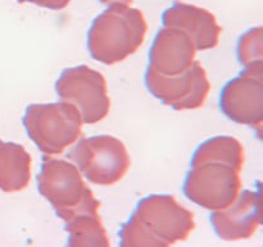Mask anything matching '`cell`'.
Segmentation results:
<instances>
[{
  "label": "cell",
  "instance_id": "obj_6",
  "mask_svg": "<svg viewBox=\"0 0 263 247\" xmlns=\"http://www.w3.org/2000/svg\"><path fill=\"white\" fill-rule=\"evenodd\" d=\"M68 159L82 176L98 186H113L122 181L131 166L125 143L109 135L82 138L68 153Z\"/></svg>",
  "mask_w": 263,
  "mask_h": 247
},
{
  "label": "cell",
  "instance_id": "obj_19",
  "mask_svg": "<svg viewBox=\"0 0 263 247\" xmlns=\"http://www.w3.org/2000/svg\"><path fill=\"white\" fill-rule=\"evenodd\" d=\"M2 142H3V141H2V140H0V143H2Z\"/></svg>",
  "mask_w": 263,
  "mask_h": 247
},
{
  "label": "cell",
  "instance_id": "obj_5",
  "mask_svg": "<svg viewBox=\"0 0 263 247\" xmlns=\"http://www.w3.org/2000/svg\"><path fill=\"white\" fill-rule=\"evenodd\" d=\"M184 194L190 201L207 210H222L238 199L241 191V168L218 160L190 163Z\"/></svg>",
  "mask_w": 263,
  "mask_h": 247
},
{
  "label": "cell",
  "instance_id": "obj_11",
  "mask_svg": "<svg viewBox=\"0 0 263 247\" xmlns=\"http://www.w3.org/2000/svg\"><path fill=\"white\" fill-rule=\"evenodd\" d=\"M197 51L187 33L163 26L154 37L149 51L148 68L162 76H176L192 67Z\"/></svg>",
  "mask_w": 263,
  "mask_h": 247
},
{
  "label": "cell",
  "instance_id": "obj_10",
  "mask_svg": "<svg viewBox=\"0 0 263 247\" xmlns=\"http://www.w3.org/2000/svg\"><path fill=\"white\" fill-rule=\"evenodd\" d=\"M211 223L216 235L223 241L252 238L262 223L261 192L240 191L233 204L212 213Z\"/></svg>",
  "mask_w": 263,
  "mask_h": 247
},
{
  "label": "cell",
  "instance_id": "obj_16",
  "mask_svg": "<svg viewBox=\"0 0 263 247\" xmlns=\"http://www.w3.org/2000/svg\"><path fill=\"white\" fill-rule=\"evenodd\" d=\"M263 38L262 27L251 28L247 31L238 43V59L244 68L263 64Z\"/></svg>",
  "mask_w": 263,
  "mask_h": 247
},
{
  "label": "cell",
  "instance_id": "obj_7",
  "mask_svg": "<svg viewBox=\"0 0 263 247\" xmlns=\"http://www.w3.org/2000/svg\"><path fill=\"white\" fill-rule=\"evenodd\" d=\"M61 101L69 102L80 112L84 125H95L105 119L110 110V99L104 76L87 66L66 68L55 82Z\"/></svg>",
  "mask_w": 263,
  "mask_h": 247
},
{
  "label": "cell",
  "instance_id": "obj_15",
  "mask_svg": "<svg viewBox=\"0 0 263 247\" xmlns=\"http://www.w3.org/2000/svg\"><path fill=\"white\" fill-rule=\"evenodd\" d=\"M244 159V148L240 141L231 136H216L204 141L195 150L192 161L218 160L243 169Z\"/></svg>",
  "mask_w": 263,
  "mask_h": 247
},
{
  "label": "cell",
  "instance_id": "obj_14",
  "mask_svg": "<svg viewBox=\"0 0 263 247\" xmlns=\"http://www.w3.org/2000/svg\"><path fill=\"white\" fill-rule=\"evenodd\" d=\"M68 246H110L99 213H82L66 222Z\"/></svg>",
  "mask_w": 263,
  "mask_h": 247
},
{
  "label": "cell",
  "instance_id": "obj_3",
  "mask_svg": "<svg viewBox=\"0 0 263 247\" xmlns=\"http://www.w3.org/2000/svg\"><path fill=\"white\" fill-rule=\"evenodd\" d=\"M37 189L64 223L82 213H99L100 202L86 186L81 172L63 159L44 155Z\"/></svg>",
  "mask_w": 263,
  "mask_h": 247
},
{
  "label": "cell",
  "instance_id": "obj_1",
  "mask_svg": "<svg viewBox=\"0 0 263 247\" xmlns=\"http://www.w3.org/2000/svg\"><path fill=\"white\" fill-rule=\"evenodd\" d=\"M194 214L171 195H151L136 205L120 231L121 246H170L187 240Z\"/></svg>",
  "mask_w": 263,
  "mask_h": 247
},
{
  "label": "cell",
  "instance_id": "obj_17",
  "mask_svg": "<svg viewBox=\"0 0 263 247\" xmlns=\"http://www.w3.org/2000/svg\"><path fill=\"white\" fill-rule=\"evenodd\" d=\"M18 3H31V4L39 5V7L48 8L53 10H61L68 7L71 0H17Z\"/></svg>",
  "mask_w": 263,
  "mask_h": 247
},
{
  "label": "cell",
  "instance_id": "obj_12",
  "mask_svg": "<svg viewBox=\"0 0 263 247\" xmlns=\"http://www.w3.org/2000/svg\"><path fill=\"white\" fill-rule=\"evenodd\" d=\"M164 27H174L184 31L195 44L197 50H210L220 41L222 28L217 18L210 10L194 4L176 0L162 14Z\"/></svg>",
  "mask_w": 263,
  "mask_h": 247
},
{
  "label": "cell",
  "instance_id": "obj_9",
  "mask_svg": "<svg viewBox=\"0 0 263 247\" xmlns=\"http://www.w3.org/2000/svg\"><path fill=\"white\" fill-rule=\"evenodd\" d=\"M220 108L229 119L256 128L261 133L263 123V64L244 68L231 79L220 95Z\"/></svg>",
  "mask_w": 263,
  "mask_h": 247
},
{
  "label": "cell",
  "instance_id": "obj_4",
  "mask_svg": "<svg viewBox=\"0 0 263 247\" xmlns=\"http://www.w3.org/2000/svg\"><path fill=\"white\" fill-rule=\"evenodd\" d=\"M27 135L44 155H59L82 136L81 114L69 102L32 104L23 115Z\"/></svg>",
  "mask_w": 263,
  "mask_h": 247
},
{
  "label": "cell",
  "instance_id": "obj_13",
  "mask_svg": "<svg viewBox=\"0 0 263 247\" xmlns=\"http://www.w3.org/2000/svg\"><path fill=\"white\" fill-rule=\"evenodd\" d=\"M32 158L22 145L0 143V190L8 194L20 192L30 184Z\"/></svg>",
  "mask_w": 263,
  "mask_h": 247
},
{
  "label": "cell",
  "instance_id": "obj_2",
  "mask_svg": "<svg viewBox=\"0 0 263 247\" xmlns=\"http://www.w3.org/2000/svg\"><path fill=\"white\" fill-rule=\"evenodd\" d=\"M148 25L143 12L130 5L113 4L92 20L87 49L95 60L107 66L135 54L145 40Z\"/></svg>",
  "mask_w": 263,
  "mask_h": 247
},
{
  "label": "cell",
  "instance_id": "obj_18",
  "mask_svg": "<svg viewBox=\"0 0 263 247\" xmlns=\"http://www.w3.org/2000/svg\"><path fill=\"white\" fill-rule=\"evenodd\" d=\"M103 4L105 5H113V4H123V5H131L133 0H100Z\"/></svg>",
  "mask_w": 263,
  "mask_h": 247
},
{
  "label": "cell",
  "instance_id": "obj_8",
  "mask_svg": "<svg viewBox=\"0 0 263 247\" xmlns=\"http://www.w3.org/2000/svg\"><path fill=\"white\" fill-rule=\"evenodd\" d=\"M145 85L153 96L175 110L199 109L211 91L207 72L197 60L189 69L176 76H162L148 68Z\"/></svg>",
  "mask_w": 263,
  "mask_h": 247
}]
</instances>
